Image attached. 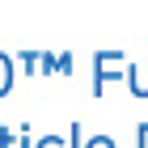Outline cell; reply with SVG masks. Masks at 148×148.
<instances>
[{
  "mask_svg": "<svg viewBox=\"0 0 148 148\" xmlns=\"http://www.w3.org/2000/svg\"><path fill=\"white\" fill-rule=\"evenodd\" d=\"M114 64H119V68L127 64L123 51H97V55H93V93H102L106 80H123V72H114Z\"/></svg>",
  "mask_w": 148,
  "mask_h": 148,
  "instance_id": "cell-1",
  "label": "cell"
},
{
  "mask_svg": "<svg viewBox=\"0 0 148 148\" xmlns=\"http://www.w3.org/2000/svg\"><path fill=\"white\" fill-rule=\"evenodd\" d=\"M127 85H131V93L136 97H148V64H127Z\"/></svg>",
  "mask_w": 148,
  "mask_h": 148,
  "instance_id": "cell-2",
  "label": "cell"
},
{
  "mask_svg": "<svg viewBox=\"0 0 148 148\" xmlns=\"http://www.w3.org/2000/svg\"><path fill=\"white\" fill-rule=\"evenodd\" d=\"M0 148H30V123H21V136L13 127H0Z\"/></svg>",
  "mask_w": 148,
  "mask_h": 148,
  "instance_id": "cell-3",
  "label": "cell"
},
{
  "mask_svg": "<svg viewBox=\"0 0 148 148\" xmlns=\"http://www.w3.org/2000/svg\"><path fill=\"white\" fill-rule=\"evenodd\" d=\"M9 89H13V59L0 51V97H4Z\"/></svg>",
  "mask_w": 148,
  "mask_h": 148,
  "instance_id": "cell-4",
  "label": "cell"
},
{
  "mask_svg": "<svg viewBox=\"0 0 148 148\" xmlns=\"http://www.w3.org/2000/svg\"><path fill=\"white\" fill-rule=\"evenodd\" d=\"M68 148H85V127H80V123L68 127Z\"/></svg>",
  "mask_w": 148,
  "mask_h": 148,
  "instance_id": "cell-5",
  "label": "cell"
},
{
  "mask_svg": "<svg viewBox=\"0 0 148 148\" xmlns=\"http://www.w3.org/2000/svg\"><path fill=\"white\" fill-rule=\"evenodd\" d=\"M21 68H25V72L38 68V51H21Z\"/></svg>",
  "mask_w": 148,
  "mask_h": 148,
  "instance_id": "cell-6",
  "label": "cell"
},
{
  "mask_svg": "<svg viewBox=\"0 0 148 148\" xmlns=\"http://www.w3.org/2000/svg\"><path fill=\"white\" fill-rule=\"evenodd\" d=\"M64 144H68V140H59V136H42L34 148H64Z\"/></svg>",
  "mask_w": 148,
  "mask_h": 148,
  "instance_id": "cell-7",
  "label": "cell"
},
{
  "mask_svg": "<svg viewBox=\"0 0 148 148\" xmlns=\"http://www.w3.org/2000/svg\"><path fill=\"white\" fill-rule=\"evenodd\" d=\"M89 148H114L110 136H89Z\"/></svg>",
  "mask_w": 148,
  "mask_h": 148,
  "instance_id": "cell-8",
  "label": "cell"
},
{
  "mask_svg": "<svg viewBox=\"0 0 148 148\" xmlns=\"http://www.w3.org/2000/svg\"><path fill=\"white\" fill-rule=\"evenodd\" d=\"M136 140H140V148H148V123H140V127H136Z\"/></svg>",
  "mask_w": 148,
  "mask_h": 148,
  "instance_id": "cell-9",
  "label": "cell"
}]
</instances>
